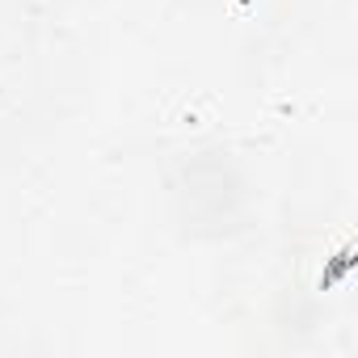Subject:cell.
<instances>
[{
	"label": "cell",
	"instance_id": "obj_1",
	"mask_svg": "<svg viewBox=\"0 0 358 358\" xmlns=\"http://www.w3.org/2000/svg\"><path fill=\"white\" fill-rule=\"evenodd\" d=\"M350 262H354V249H341V253L333 257V266H329V274L320 278V291H329V287H333V282H337V278H341V274L350 270Z\"/></svg>",
	"mask_w": 358,
	"mask_h": 358
},
{
	"label": "cell",
	"instance_id": "obj_2",
	"mask_svg": "<svg viewBox=\"0 0 358 358\" xmlns=\"http://www.w3.org/2000/svg\"><path fill=\"white\" fill-rule=\"evenodd\" d=\"M241 5H245V9H249V0H241Z\"/></svg>",
	"mask_w": 358,
	"mask_h": 358
}]
</instances>
